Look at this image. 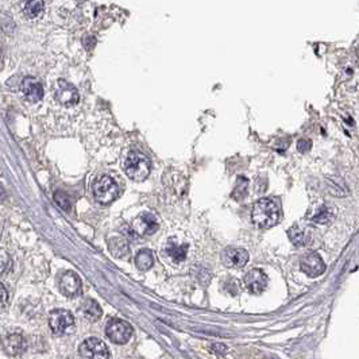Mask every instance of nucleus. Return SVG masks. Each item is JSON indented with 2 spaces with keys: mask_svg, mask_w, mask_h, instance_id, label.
Here are the masks:
<instances>
[{
  "mask_svg": "<svg viewBox=\"0 0 359 359\" xmlns=\"http://www.w3.org/2000/svg\"><path fill=\"white\" fill-rule=\"evenodd\" d=\"M135 263H137V267L139 270H149L154 263V256H153L152 251L146 250V249L138 251V254L135 256Z\"/></svg>",
  "mask_w": 359,
  "mask_h": 359,
  "instance_id": "f3484780",
  "label": "nucleus"
},
{
  "mask_svg": "<svg viewBox=\"0 0 359 359\" xmlns=\"http://www.w3.org/2000/svg\"><path fill=\"white\" fill-rule=\"evenodd\" d=\"M59 290L66 297H77L81 293V280L74 271H65L59 277Z\"/></svg>",
  "mask_w": 359,
  "mask_h": 359,
  "instance_id": "6e6552de",
  "label": "nucleus"
},
{
  "mask_svg": "<svg viewBox=\"0 0 359 359\" xmlns=\"http://www.w3.org/2000/svg\"><path fill=\"white\" fill-rule=\"evenodd\" d=\"M7 299H8V293L4 286L0 284V307H3L7 303Z\"/></svg>",
  "mask_w": 359,
  "mask_h": 359,
  "instance_id": "cd10ccee",
  "label": "nucleus"
},
{
  "mask_svg": "<svg viewBox=\"0 0 359 359\" xmlns=\"http://www.w3.org/2000/svg\"><path fill=\"white\" fill-rule=\"evenodd\" d=\"M119 195V185L109 176H100L94 184V196L100 204L112 203Z\"/></svg>",
  "mask_w": 359,
  "mask_h": 359,
  "instance_id": "7ed1b4c3",
  "label": "nucleus"
},
{
  "mask_svg": "<svg viewBox=\"0 0 359 359\" xmlns=\"http://www.w3.org/2000/svg\"><path fill=\"white\" fill-rule=\"evenodd\" d=\"M301 270L307 276L317 277L325 271V263L317 253H310L301 259Z\"/></svg>",
  "mask_w": 359,
  "mask_h": 359,
  "instance_id": "9b49d317",
  "label": "nucleus"
},
{
  "mask_svg": "<svg viewBox=\"0 0 359 359\" xmlns=\"http://www.w3.org/2000/svg\"><path fill=\"white\" fill-rule=\"evenodd\" d=\"M212 351L216 355H219V357H223V355H226L227 347L224 345H221V343H219V345L216 343V345L212 346Z\"/></svg>",
  "mask_w": 359,
  "mask_h": 359,
  "instance_id": "a878e982",
  "label": "nucleus"
},
{
  "mask_svg": "<svg viewBox=\"0 0 359 359\" xmlns=\"http://www.w3.org/2000/svg\"><path fill=\"white\" fill-rule=\"evenodd\" d=\"M83 42L84 46L88 50H91L95 46V44H96V40H95V37H92V35H87V37H84Z\"/></svg>",
  "mask_w": 359,
  "mask_h": 359,
  "instance_id": "bb28decb",
  "label": "nucleus"
},
{
  "mask_svg": "<svg viewBox=\"0 0 359 359\" xmlns=\"http://www.w3.org/2000/svg\"><path fill=\"white\" fill-rule=\"evenodd\" d=\"M247 187H249V181H247V178H245V177L238 178V182H236L235 189H234V192H232V197L236 199V200H242V199H245L247 195Z\"/></svg>",
  "mask_w": 359,
  "mask_h": 359,
  "instance_id": "412c9836",
  "label": "nucleus"
},
{
  "mask_svg": "<svg viewBox=\"0 0 359 359\" xmlns=\"http://www.w3.org/2000/svg\"><path fill=\"white\" fill-rule=\"evenodd\" d=\"M245 285L253 295H261L267 286V277L261 269H253L245 276Z\"/></svg>",
  "mask_w": 359,
  "mask_h": 359,
  "instance_id": "9d476101",
  "label": "nucleus"
},
{
  "mask_svg": "<svg viewBox=\"0 0 359 359\" xmlns=\"http://www.w3.org/2000/svg\"><path fill=\"white\" fill-rule=\"evenodd\" d=\"M288 235H289L290 241L293 242L295 245H299V246H304V245H307L308 241H309V238L307 235V232L303 231V230H299L297 227L290 228L289 231H288Z\"/></svg>",
  "mask_w": 359,
  "mask_h": 359,
  "instance_id": "aec40b11",
  "label": "nucleus"
},
{
  "mask_svg": "<svg viewBox=\"0 0 359 359\" xmlns=\"http://www.w3.org/2000/svg\"><path fill=\"white\" fill-rule=\"evenodd\" d=\"M109 250L115 256H124L128 253L127 242L120 238H112L109 241Z\"/></svg>",
  "mask_w": 359,
  "mask_h": 359,
  "instance_id": "6ab92c4d",
  "label": "nucleus"
},
{
  "mask_svg": "<svg viewBox=\"0 0 359 359\" xmlns=\"http://www.w3.org/2000/svg\"><path fill=\"white\" fill-rule=\"evenodd\" d=\"M251 217H253V221L256 223V226L259 228H270L278 223L280 213H278L276 203L273 200L261 199L254 204Z\"/></svg>",
  "mask_w": 359,
  "mask_h": 359,
  "instance_id": "f257e3e1",
  "label": "nucleus"
},
{
  "mask_svg": "<svg viewBox=\"0 0 359 359\" xmlns=\"http://www.w3.org/2000/svg\"><path fill=\"white\" fill-rule=\"evenodd\" d=\"M54 200L55 203L58 204L59 207L65 209V211H69L70 207H72V200H70L69 197L66 196L64 192H57L54 195Z\"/></svg>",
  "mask_w": 359,
  "mask_h": 359,
  "instance_id": "4be33fe9",
  "label": "nucleus"
},
{
  "mask_svg": "<svg viewBox=\"0 0 359 359\" xmlns=\"http://www.w3.org/2000/svg\"><path fill=\"white\" fill-rule=\"evenodd\" d=\"M223 262L230 267H243L249 262V253L243 249H227L223 253Z\"/></svg>",
  "mask_w": 359,
  "mask_h": 359,
  "instance_id": "ddd939ff",
  "label": "nucleus"
},
{
  "mask_svg": "<svg viewBox=\"0 0 359 359\" xmlns=\"http://www.w3.org/2000/svg\"><path fill=\"white\" fill-rule=\"evenodd\" d=\"M124 172L134 181H143L150 174V161L139 152H130L124 159Z\"/></svg>",
  "mask_w": 359,
  "mask_h": 359,
  "instance_id": "f03ea898",
  "label": "nucleus"
},
{
  "mask_svg": "<svg viewBox=\"0 0 359 359\" xmlns=\"http://www.w3.org/2000/svg\"><path fill=\"white\" fill-rule=\"evenodd\" d=\"M80 355L88 359H107L111 357L107 345L96 338H89L80 345Z\"/></svg>",
  "mask_w": 359,
  "mask_h": 359,
  "instance_id": "39448f33",
  "label": "nucleus"
},
{
  "mask_svg": "<svg viewBox=\"0 0 359 359\" xmlns=\"http://www.w3.org/2000/svg\"><path fill=\"white\" fill-rule=\"evenodd\" d=\"M133 227L135 234H138V235L141 236H148V235H153L154 232L157 231L159 224H158L157 219H155L154 215L145 212V213H141V215L135 219Z\"/></svg>",
  "mask_w": 359,
  "mask_h": 359,
  "instance_id": "1a4fd4ad",
  "label": "nucleus"
},
{
  "mask_svg": "<svg viewBox=\"0 0 359 359\" xmlns=\"http://www.w3.org/2000/svg\"><path fill=\"white\" fill-rule=\"evenodd\" d=\"M22 92L31 103H38L44 98V87L35 77H25L22 81Z\"/></svg>",
  "mask_w": 359,
  "mask_h": 359,
  "instance_id": "f8f14e48",
  "label": "nucleus"
},
{
  "mask_svg": "<svg viewBox=\"0 0 359 359\" xmlns=\"http://www.w3.org/2000/svg\"><path fill=\"white\" fill-rule=\"evenodd\" d=\"M328 219H330V211H328V208H321L319 215L315 216V221H317V223H327Z\"/></svg>",
  "mask_w": 359,
  "mask_h": 359,
  "instance_id": "b1692460",
  "label": "nucleus"
},
{
  "mask_svg": "<svg viewBox=\"0 0 359 359\" xmlns=\"http://www.w3.org/2000/svg\"><path fill=\"white\" fill-rule=\"evenodd\" d=\"M23 11L29 18H35L44 11V0H26Z\"/></svg>",
  "mask_w": 359,
  "mask_h": 359,
  "instance_id": "a211bd4d",
  "label": "nucleus"
},
{
  "mask_svg": "<svg viewBox=\"0 0 359 359\" xmlns=\"http://www.w3.org/2000/svg\"><path fill=\"white\" fill-rule=\"evenodd\" d=\"M74 320L73 316L69 310L66 309H55L53 310L49 316V325L50 330L54 335L65 334L69 330L70 327H73Z\"/></svg>",
  "mask_w": 359,
  "mask_h": 359,
  "instance_id": "0eeeda50",
  "label": "nucleus"
},
{
  "mask_svg": "<svg viewBox=\"0 0 359 359\" xmlns=\"http://www.w3.org/2000/svg\"><path fill=\"white\" fill-rule=\"evenodd\" d=\"M7 197V193H5L4 191V188H1L0 187V203L1 202H4V199Z\"/></svg>",
  "mask_w": 359,
  "mask_h": 359,
  "instance_id": "c85d7f7f",
  "label": "nucleus"
},
{
  "mask_svg": "<svg viewBox=\"0 0 359 359\" xmlns=\"http://www.w3.org/2000/svg\"><path fill=\"white\" fill-rule=\"evenodd\" d=\"M81 310H83L84 316L88 320H91V321L99 320L102 317V315H103V310L100 308V305L95 300H92V299H88V300L84 303Z\"/></svg>",
  "mask_w": 359,
  "mask_h": 359,
  "instance_id": "dca6fc26",
  "label": "nucleus"
},
{
  "mask_svg": "<svg viewBox=\"0 0 359 359\" xmlns=\"http://www.w3.org/2000/svg\"><path fill=\"white\" fill-rule=\"evenodd\" d=\"M79 3H83V1H87V0H77Z\"/></svg>",
  "mask_w": 359,
  "mask_h": 359,
  "instance_id": "7c9ffc66",
  "label": "nucleus"
},
{
  "mask_svg": "<svg viewBox=\"0 0 359 359\" xmlns=\"http://www.w3.org/2000/svg\"><path fill=\"white\" fill-rule=\"evenodd\" d=\"M165 253L172 261L182 262L187 258L188 245H180L176 241H169L165 247Z\"/></svg>",
  "mask_w": 359,
  "mask_h": 359,
  "instance_id": "2eb2a0df",
  "label": "nucleus"
},
{
  "mask_svg": "<svg viewBox=\"0 0 359 359\" xmlns=\"http://www.w3.org/2000/svg\"><path fill=\"white\" fill-rule=\"evenodd\" d=\"M54 98L64 107H73L79 103L80 95L73 85L65 80H58L54 91Z\"/></svg>",
  "mask_w": 359,
  "mask_h": 359,
  "instance_id": "423d86ee",
  "label": "nucleus"
},
{
  "mask_svg": "<svg viewBox=\"0 0 359 359\" xmlns=\"http://www.w3.org/2000/svg\"><path fill=\"white\" fill-rule=\"evenodd\" d=\"M310 148H312V142L309 139H300L299 143H297V149L300 153H307L309 152Z\"/></svg>",
  "mask_w": 359,
  "mask_h": 359,
  "instance_id": "393cba45",
  "label": "nucleus"
},
{
  "mask_svg": "<svg viewBox=\"0 0 359 359\" xmlns=\"http://www.w3.org/2000/svg\"><path fill=\"white\" fill-rule=\"evenodd\" d=\"M105 335L113 343L124 345L133 336V328H131V325L128 324L127 321L112 319L105 327Z\"/></svg>",
  "mask_w": 359,
  "mask_h": 359,
  "instance_id": "20e7f679",
  "label": "nucleus"
},
{
  "mask_svg": "<svg viewBox=\"0 0 359 359\" xmlns=\"http://www.w3.org/2000/svg\"><path fill=\"white\" fill-rule=\"evenodd\" d=\"M3 346H4L5 353L8 355H20L25 353L26 340L20 336V335H10L3 340Z\"/></svg>",
  "mask_w": 359,
  "mask_h": 359,
  "instance_id": "4468645a",
  "label": "nucleus"
},
{
  "mask_svg": "<svg viewBox=\"0 0 359 359\" xmlns=\"http://www.w3.org/2000/svg\"><path fill=\"white\" fill-rule=\"evenodd\" d=\"M1 57H3V55H1V49H0V64H1Z\"/></svg>",
  "mask_w": 359,
  "mask_h": 359,
  "instance_id": "c756f323",
  "label": "nucleus"
},
{
  "mask_svg": "<svg viewBox=\"0 0 359 359\" xmlns=\"http://www.w3.org/2000/svg\"><path fill=\"white\" fill-rule=\"evenodd\" d=\"M11 259L8 253L3 249H0V273H4L10 267Z\"/></svg>",
  "mask_w": 359,
  "mask_h": 359,
  "instance_id": "5701e85b",
  "label": "nucleus"
}]
</instances>
